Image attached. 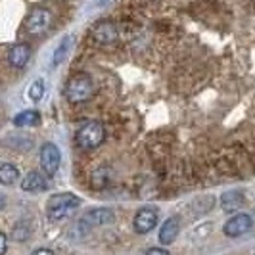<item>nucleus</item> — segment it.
<instances>
[{
	"mask_svg": "<svg viewBox=\"0 0 255 255\" xmlns=\"http://www.w3.org/2000/svg\"><path fill=\"white\" fill-rule=\"evenodd\" d=\"M81 205V200L77 198L75 194H69V192H64V194H56L52 196L46 204V213L52 221H62V219L71 217L77 211V207Z\"/></svg>",
	"mask_w": 255,
	"mask_h": 255,
	"instance_id": "f257e3e1",
	"label": "nucleus"
},
{
	"mask_svg": "<svg viewBox=\"0 0 255 255\" xmlns=\"http://www.w3.org/2000/svg\"><path fill=\"white\" fill-rule=\"evenodd\" d=\"M94 94V83L89 75L79 73L73 75L65 85V98L69 104H83L90 100Z\"/></svg>",
	"mask_w": 255,
	"mask_h": 255,
	"instance_id": "f03ea898",
	"label": "nucleus"
},
{
	"mask_svg": "<svg viewBox=\"0 0 255 255\" xmlns=\"http://www.w3.org/2000/svg\"><path fill=\"white\" fill-rule=\"evenodd\" d=\"M104 136H106V132H104L102 123L89 121V123H85L83 127L77 130L75 140L81 150H94V148H98L104 142Z\"/></svg>",
	"mask_w": 255,
	"mask_h": 255,
	"instance_id": "7ed1b4c3",
	"label": "nucleus"
},
{
	"mask_svg": "<svg viewBox=\"0 0 255 255\" xmlns=\"http://www.w3.org/2000/svg\"><path fill=\"white\" fill-rule=\"evenodd\" d=\"M52 25V12L48 8L37 6L25 17V29L29 35H42Z\"/></svg>",
	"mask_w": 255,
	"mask_h": 255,
	"instance_id": "20e7f679",
	"label": "nucleus"
},
{
	"mask_svg": "<svg viewBox=\"0 0 255 255\" xmlns=\"http://www.w3.org/2000/svg\"><path fill=\"white\" fill-rule=\"evenodd\" d=\"M60 161H62V155H60L58 146L52 144V142L42 144V148H40V167H42V171H44L48 177H54V175L58 173Z\"/></svg>",
	"mask_w": 255,
	"mask_h": 255,
	"instance_id": "39448f33",
	"label": "nucleus"
},
{
	"mask_svg": "<svg viewBox=\"0 0 255 255\" xmlns=\"http://www.w3.org/2000/svg\"><path fill=\"white\" fill-rule=\"evenodd\" d=\"M114 219L115 215L112 209H108V207H96V209L87 211L79 225L85 227V229H94V227H102V225L114 223Z\"/></svg>",
	"mask_w": 255,
	"mask_h": 255,
	"instance_id": "423d86ee",
	"label": "nucleus"
},
{
	"mask_svg": "<svg viewBox=\"0 0 255 255\" xmlns=\"http://www.w3.org/2000/svg\"><path fill=\"white\" fill-rule=\"evenodd\" d=\"M157 209H153V207H142L136 211V215H134V230L138 232V234H148L150 230L155 229V225H157Z\"/></svg>",
	"mask_w": 255,
	"mask_h": 255,
	"instance_id": "0eeeda50",
	"label": "nucleus"
},
{
	"mask_svg": "<svg viewBox=\"0 0 255 255\" xmlns=\"http://www.w3.org/2000/svg\"><path fill=\"white\" fill-rule=\"evenodd\" d=\"M92 38L100 44H114L115 40L119 38V33H117V27L115 23L108 21V19H102L98 21L96 25L92 27Z\"/></svg>",
	"mask_w": 255,
	"mask_h": 255,
	"instance_id": "6e6552de",
	"label": "nucleus"
},
{
	"mask_svg": "<svg viewBox=\"0 0 255 255\" xmlns=\"http://www.w3.org/2000/svg\"><path fill=\"white\" fill-rule=\"evenodd\" d=\"M252 229V217L248 213H238L234 217H230L227 223H225V234L230 236V238H238L246 234L248 230Z\"/></svg>",
	"mask_w": 255,
	"mask_h": 255,
	"instance_id": "1a4fd4ad",
	"label": "nucleus"
},
{
	"mask_svg": "<svg viewBox=\"0 0 255 255\" xmlns=\"http://www.w3.org/2000/svg\"><path fill=\"white\" fill-rule=\"evenodd\" d=\"M31 60V46L25 42H19V44H13L12 48L8 50V64L12 67H25L27 62Z\"/></svg>",
	"mask_w": 255,
	"mask_h": 255,
	"instance_id": "9d476101",
	"label": "nucleus"
},
{
	"mask_svg": "<svg viewBox=\"0 0 255 255\" xmlns=\"http://www.w3.org/2000/svg\"><path fill=\"white\" fill-rule=\"evenodd\" d=\"M244 202H246V200H244L242 190H229L221 196V207H223V211H227V213L238 211L244 205Z\"/></svg>",
	"mask_w": 255,
	"mask_h": 255,
	"instance_id": "9b49d317",
	"label": "nucleus"
},
{
	"mask_svg": "<svg viewBox=\"0 0 255 255\" xmlns=\"http://www.w3.org/2000/svg\"><path fill=\"white\" fill-rule=\"evenodd\" d=\"M48 188V182L46 179L37 173V171H31V173H27L23 180H21V190L25 192H42Z\"/></svg>",
	"mask_w": 255,
	"mask_h": 255,
	"instance_id": "f8f14e48",
	"label": "nucleus"
},
{
	"mask_svg": "<svg viewBox=\"0 0 255 255\" xmlns=\"http://www.w3.org/2000/svg\"><path fill=\"white\" fill-rule=\"evenodd\" d=\"M179 230H180V223L177 217H169L163 223V227L159 229V242L161 244H173L175 238L179 236Z\"/></svg>",
	"mask_w": 255,
	"mask_h": 255,
	"instance_id": "ddd939ff",
	"label": "nucleus"
},
{
	"mask_svg": "<svg viewBox=\"0 0 255 255\" xmlns=\"http://www.w3.org/2000/svg\"><path fill=\"white\" fill-rule=\"evenodd\" d=\"M40 123V114L35 110H27L13 117V125L15 127H37Z\"/></svg>",
	"mask_w": 255,
	"mask_h": 255,
	"instance_id": "4468645a",
	"label": "nucleus"
},
{
	"mask_svg": "<svg viewBox=\"0 0 255 255\" xmlns=\"http://www.w3.org/2000/svg\"><path fill=\"white\" fill-rule=\"evenodd\" d=\"M17 179H19L17 167H13L12 163H2V167H0V182L4 186H10L13 182H17Z\"/></svg>",
	"mask_w": 255,
	"mask_h": 255,
	"instance_id": "2eb2a0df",
	"label": "nucleus"
},
{
	"mask_svg": "<svg viewBox=\"0 0 255 255\" xmlns=\"http://www.w3.org/2000/svg\"><path fill=\"white\" fill-rule=\"evenodd\" d=\"M71 40H73L71 37H65L64 40L60 42V46H58L56 52H54V62H52V65H60L62 62H64L65 56H67V52H69V48H71Z\"/></svg>",
	"mask_w": 255,
	"mask_h": 255,
	"instance_id": "dca6fc26",
	"label": "nucleus"
},
{
	"mask_svg": "<svg viewBox=\"0 0 255 255\" xmlns=\"http://www.w3.org/2000/svg\"><path fill=\"white\" fill-rule=\"evenodd\" d=\"M31 236V227L27 225V223H17L15 227H13V238L17 240V242H23Z\"/></svg>",
	"mask_w": 255,
	"mask_h": 255,
	"instance_id": "f3484780",
	"label": "nucleus"
},
{
	"mask_svg": "<svg viewBox=\"0 0 255 255\" xmlns=\"http://www.w3.org/2000/svg\"><path fill=\"white\" fill-rule=\"evenodd\" d=\"M42 96H44V83L38 79V81H35V83L29 87V98H31L33 102H38Z\"/></svg>",
	"mask_w": 255,
	"mask_h": 255,
	"instance_id": "a211bd4d",
	"label": "nucleus"
},
{
	"mask_svg": "<svg viewBox=\"0 0 255 255\" xmlns=\"http://www.w3.org/2000/svg\"><path fill=\"white\" fill-rule=\"evenodd\" d=\"M146 255H169L167 250H161V248H152V250H148Z\"/></svg>",
	"mask_w": 255,
	"mask_h": 255,
	"instance_id": "6ab92c4d",
	"label": "nucleus"
},
{
	"mask_svg": "<svg viewBox=\"0 0 255 255\" xmlns=\"http://www.w3.org/2000/svg\"><path fill=\"white\" fill-rule=\"evenodd\" d=\"M6 248H8V244H6V234H0V255H6Z\"/></svg>",
	"mask_w": 255,
	"mask_h": 255,
	"instance_id": "aec40b11",
	"label": "nucleus"
},
{
	"mask_svg": "<svg viewBox=\"0 0 255 255\" xmlns=\"http://www.w3.org/2000/svg\"><path fill=\"white\" fill-rule=\"evenodd\" d=\"M33 255H54L50 252V250H46V248H42V250H37V252H35V254Z\"/></svg>",
	"mask_w": 255,
	"mask_h": 255,
	"instance_id": "412c9836",
	"label": "nucleus"
}]
</instances>
